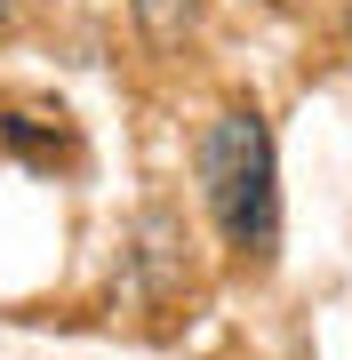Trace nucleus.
Here are the masks:
<instances>
[{"instance_id": "2", "label": "nucleus", "mask_w": 352, "mask_h": 360, "mask_svg": "<svg viewBox=\"0 0 352 360\" xmlns=\"http://www.w3.org/2000/svg\"><path fill=\"white\" fill-rule=\"evenodd\" d=\"M129 8H136V25H144V40H152V49H176L200 0H129Z\"/></svg>"}, {"instance_id": "4", "label": "nucleus", "mask_w": 352, "mask_h": 360, "mask_svg": "<svg viewBox=\"0 0 352 360\" xmlns=\"http://www.w3.org/2000/svg\"><path fill=\"white\" fill-rule=\"evenodd\" d=\"M0 16H8V0H0Z\"/></svg>"}, {"instance_id": "3", "label": "nucleus", "mask_w": 352, "mask_h": 360, "mask_svg": "<svg viewBox=\"0 0 352 360\" xmlns=\"http://www.w3.org/2000/svg\"><path fill=\"white\" fill-rule=\"evenodd\" d=\"M344 25H352V0H344Z\"/></svg>"}, {"instance_id": "1", "label": "nucleus", "mask_w": 352, "mask_h": 360, "mask_svg": "<svg viewBox=\"0 0 352 360\" xmlns=\"http://www.w3.org/2000/svg\"><path fill=\"white\" fill-rule=\"evenodd\" d=\"M200 184H209V208H216V232L233 248H273V224H280V193H273V129L264 112H216V129L200 136Z\"/></svg>"}]
</instances>
